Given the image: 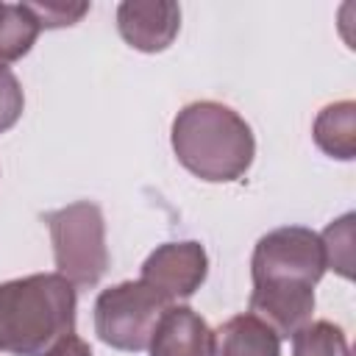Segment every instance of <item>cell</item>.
Wrapping results in <instances>:
<instances>
[{
	"mask_svg": "<svg viewBox=\"0 0 356 356\" xmlns=\"http://www.w3.org/2000/svg\"><path fill=\"white\" fill-rule=\"evenodd\" d=\"M214 356H281V339L259 317L245 312L214 331Z\"/></svg>",
	"mask_w": 356,
	"mask_h": 356,
	"instance_id": "cell-10",
	"label": "cell"
},
{
	"mask_svg": "<svg viewBox=\"0 0 356 356\" xmlns=\"http://www.w3.org/2000/svg\"><path fill=\"white\" fill-rule=\"evenodd\" d=\"M75 328V286L58 273L0 284V350L44 356Z\"/></svg>",
	"mask_w": 356,
	"mask_h": 356,
	"instance_id": "cell-2",
	"label": "cell"
},
{
	"mask_svg": "<svg viewBox=\"0 0 356 356\" xmlns=\"http://www.w3.org/2000/svg\"><path fill=\"white\" fill-rule=\"evenodd\" d=\"M39 33L42 28L25 3H6V11L0 17V67L22 58L33 47Z\"/></svg>",
	"mask_w": 356,
	"mask_h": 356,
	"instance_id": "cell-12",
	"label": "cell"
},
{
	"mask_svg": "<svg viewBox=\"0 0 356 356\" xmlns=\"http://www.w3.org/2000/svg\"><path fill=\"white\" fill-rule=\"evenodd\" d=\"M170 303L145 281H122L95 300V334L114 350L139 353L150 345L153 328Z\"/></svg>",
	"mask_w": 356,
	"mask_h": 356,
	"instance_id": "cell-4",
	"label": "cell"
},
{
	"mask_svg": "<svg viewBox=\"0 0 356 356\" xmlns=\"http://www.w3.org/2000/svg\"><path fill=\"white\" fill-rule=\"evenodd\" d=\"M172 150L178 161L200 181L228 184L248 172L256 156L250 125L217 100L184 106L172 120Z\"/></svg>",
	"mask_w": 356,
	"mask_h": 356,
	"instance_id": "cell-1",
	"label": "cell"
},
{
	"mask_svg": "<svg viewBox=\"0 0 356 356\" xmlns=\"http://www.w3.org/2000/svg\"><path fill=\"white\" fill-rule=\"evenodd\" d=\"M117 28L134 50L161 53L181 31V6L172 0H125L117 6Z\"/></svg>",
	"mask_w": 356,
	"mask_h": 356,
	"instance_id": "cell-8",
	"label": "cell"
},
{
	"mask_svg": "<svg viewBox=\"0 0 356 356\" xmlns=\"http://www.w3.org/2000/svg\"><path fill=\"white\" fill-rule=\"evenodd\" d=\"M292 356H350V348L339 325L314 320L292 337Z\"/></svg>",
	"mask_w": 356,
	"mask_h": 356,
	"instance_id": "cell-13",
	"label": "cell"
},
{
	"mask_svg": "<svg viewBox=\"0 0 356 356\" xmlns=\"http://www.w3.org/2000/svg\"><path fill=\"white\" fill-rule=\"evenodd\" d=\"M314 142L317 147L339 161H350L356 156V103L339 100L325 106L314 120Z\"/></svg>",
	"mask_w": 356,
	"mask_h": 356,
	"instance_id": "cell-11",
	"label": "cell"
},
{
	"mask_svg": "<svg viewBox=\"0 0 356 356\" xmlns=\"http://www.w3.org/2000/svg\"><path fill=\"white\" fill-rule=\"evenodd\" d=\"M323 253H325V267L339 273L342 278H353V214H342L334 220L323 234Z\"/></svg>",
	"mask_w": 356,
	"mask_h": 356,
	"instance_id": "cell-14",
	"label": "cell"
},
{
	"mask_svg": "<svg viewBox=\"0 0 356 356\" xmlns=\"http://www.w3.org/2000/svg\"><path fill=\"white\" fill-rule=\"evenodd\" d=\"M209 273V256L200 242H164L142 264L139 281H145L167 303L192 298Z\"/></svg>",
	"mask_w": 356,
	"mask_h": 356,
	"instance_id": "cell-6",
	"label": "cell"
},
{
	"mask_svg": "<svg viewBox=\"0 0 356 356\" xmlns=\"http://www.w3.org/2000/svg\"><path fill=\"white\" fill-rule=\"evenodd\" d=\"M28 11L36 17L39 28H67L75 25L86 11L89 3H25Z\"/></svg>",
	"mask_w": 356,
	"mask_h": 356,
	"instance_id": "cell-16",
	"label": "cell"
},
{
	"mask_svg": "<svg viewBox=\"0 0 356 356\" xmlns=\"http://www.w3.org/2000/svg\"><path fill=\"white\" fill-rule=\"evenodd\" d=\"M147 350L150 356H214V331L195 309L170 303L153 328Z\"/></svg>",
	"mask_w": 356,
	"mask_h": 356,
	"instance_id": "cell-9",
	"label": "cell"
},
{
	"mask_svg": "<svg viewBox=\"0 0 356 356\" xmlns=\"http://www.w3.org/2000/svg\"><path fill=\"white\" fill-rule=\"evenodd\" d=\"M3 11H6V3H0V17H3Z\"/></svg>",
	"mask_w": 356,
	"mask_h": 356,
	"instance_id": "cell-18",
	"label": "cell"
},
{
	"mask_svg": "<svg viewBox=\"0 0 356 356\" xmlns=\"http://www.w3.org/2000/svg\"><path fill=\"white\" fill-rule=\"evenodd\" d=\"M44 356H92V348L81 339V337H75V334H67L64 339H58Z\"/></svg>",
	"mask_w": 356,
	"mask_h": 356,
	"instance_id": "cell-17",
	"label": "cell"
},
{
	"mask_svg": "<svg viewBox=\"0 0 356 356\" xmlns=\"http://www.w3.org/2000/svg\"><path fill=\"white\" fill-rule=\"evenodd\" d=\"M250 314L259 317L278 339L295 337L314 312V286L300 281H261L250 292Z\"/></svg>",
	"mask_w": 356,
	"mask_h": 356,
	"instance_id": "cell-7",
	"label": "cell"
},
{
	"mask_svg": "<svg viewBox=\"0 0 356 356\" xmlns=\"http://www.w3.org/2000/svg\"><path fill=\"white\" fill-rule=\"evenodd\" d=\"M56 273L72 286H95L108 270L106 222L100 206L89 200L70 203L47 217Z\"/></svg>",
	"mask_w": 356,
	"mask_h": 356,
	"instance_id": "cell-3",
	"label": "cell"
},
{
	"mask_svg": "<svg viewBox=\"0 0 356 356\" xmlns=\"http://www.w3.org/2000/svg\"><path fill=\"white\" fill-rule=\"evenodd\" d=\"M325 273V253L320 234L303 225H284L256 242L250 259L253 284L261 281H300L317 284Z\"/></svg>",
	"mask_w": 356,
	"mask_h": 356,
	"instance_id": "cell-5",
	"label": "cell"
},
{
	"mask_svg": "<svg viewBox=\"0 0 356 356\" xmlns=\"http://www.w3.org/2000/svg\"><path fill=\"white\" fill-rule=\"evenodd\" d=\"M22 108H25V92L19 78L8 67H0V134L17 125Z\"/></svg>",
	"mask_w": 356,
	"mask_h": 356,
	"instance_id": "cell-15",
	"label": "cell"
}]
</instances>
